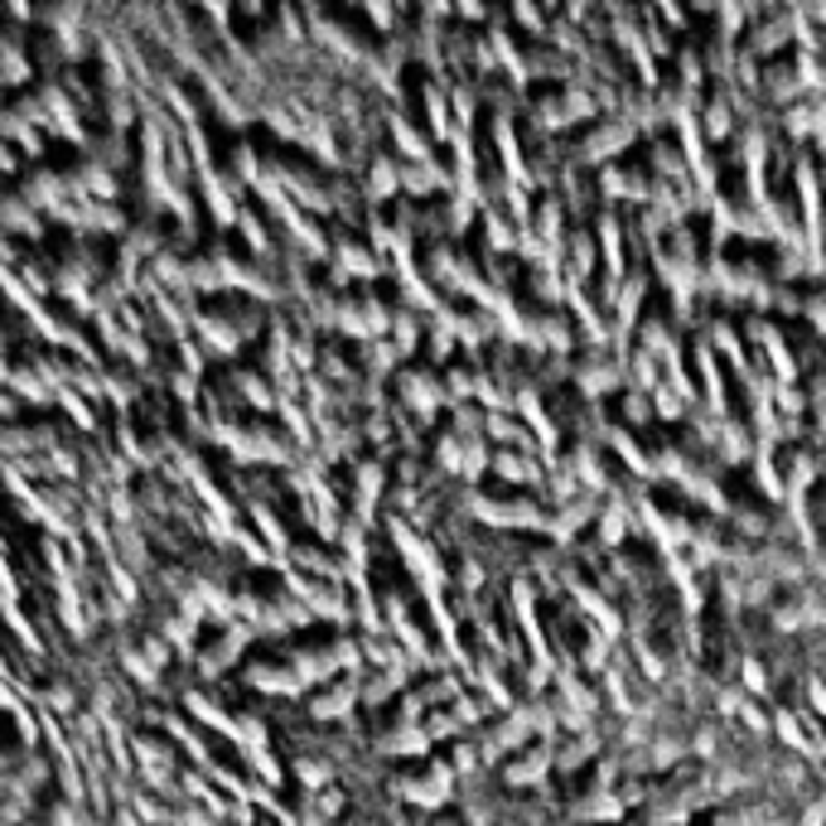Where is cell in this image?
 <instances>
[{
    "label": "cell",
    "instance_id": "obj_9",
    "mask_svg": "<svg viewBox=\"0 0 826 826\" xmlns=\"http://www.w3.org/2000/svg\"><path fill=\"white\" fill-rule=\"evenodd\" d=\"M353 705H363V677H339V682L319 686V696L304 701V715L314 725H329V721H349Z\"/></svg>",
    "mask_w": 826,
    "mask_h": 826
},
{
    "label": "cell",
    "instance_id": "obj_13",
    "mask_svg": "<svg viewBox=\"0 0 826 826\" xmlns=\"http://www.w3.org/2000/svg\"><path fill=\"white\" fill-rule=\"evenodd\" d=\"M402 194H411V198L455 194V169H445L440 159H425V165H402Z\"/></svg>",
    "mask_w": 826,
    "mask_h": 826
},
{
    "label": "cell",
    "instance_id": "obj_15",
    "mask_svg": "<svg viewBox=\"0 0 826 826\" xmlns=\"http://www.w3.org/2000/svg\"><path fill=\"white\" fill-rule=\"evenodd\" d=\"M735 106H730L725 92H715V97H705L701 102V136L705 141H725V136H735Z\"/></svg>",
    "mask_w": 826,
    "mask_h": 826
},
{
    "label": "cell",
    "instance_id": "obj_17",
    "mask_svg": "<svg viewBox=\"0 0 826 826\" xmlns=\"http://www.w3.org/2000/svg\"><path fill=\"white\" fill-rule=\"evenodd\" d=\"M652 416H658V421H682V416H691V406L668 388V382H662V388L652 392Z\"/></svg>",
    "mask_w": 826,
    "mask_h": 826
},
{
    "label": "cell",
    "instance_id": "obj_18",
    "mask_svg": "<svg viewBox=\"0 0 826 826\" xmlns=\"http://www.w3.org/2000/svg\"><path fill=\"white\" fill-rule=\"evenodd\" d=\"M623 416H629V425H648V421H658V416H652V396L629 392V396H623Z\"/></svg>",
    "mask_w": 826,
    "mask_h": 826
},
{
    "label": "cell",
    "instance_id": "obj_8",
    "mask_svg": "<svg viewBox=\"0 0 826 826\" xmlns=\"http://www.w3.org/2000/svg\"><path fill=\"white\" fill-rule=\"evenodd\" d=\"M599 198H605L609 208L615 204L648 208L652 204V175L643 165H609V169H599Z\"/></svg>",
    "mask_w": 826,
    "mask_h": 826
},
{
    "label": "cell",
    "instance_id": "obj_3",
    "mask_svg": "<svg viewBox=\"0 0 826 826\" xmlns=\"http://www.w3.org/2000/svg\"><path fill=\"white\" fill-rule=\"evenodd\" d=\"M551 774H556V740H537L531 750H523L517 758H508V764H503L498 783H503L508 793H541Z\"/></svg>",
    "mask_w": 826,
    "mask_h": 826
},
{
    "label": "cell",
    "instance_id": "obj_14",
    "mask_svg": "<svg viewBox=\"0 0 826 826\" xmlns=\"http://www.w3.org/2000/svg\"><path fill=\"white\" fill-rule=\"evenodd\" d=\"M498 478L508 484H527V488H546V460L541 455H523V450H493V464H488Z\"/></svg>",
    "mask_w": 826,
    "mask_h": 826
},
{
    "label": "cell",
    "instance_id": "obj_2",
    "mask_svg": "<svg viewBox=\"0 0 826 826\" xmlns=\"http://www.w3.org/2000/svg\"><path fill=\"white\" fill-rule=\"evenodd\" d=\"M633 141H638L633 122H623V116H605L590 136L570 145V165H576V169H609V165H619V155L629 151Z\"/></svg>",
    "mask_w": 826,
    "mask_h": 826
},
{
    "label": "cell",
    "instance_id": "obj_5",
    "mask_svg": "<svg viewBox=\"0 0 826 826\" xmlns=\"http://www.w3.org/2000/svg\"><path fill=\"white\" fill-rule=\"evenodd\" d=\"M455 768H450V758H435L425 774H411V778H396V797L421 812H440L450 803V793H455Z\"/></svg>",
    "mask_w": 826,
    "mask_h": 826
},
{
    "label": "cell",
    "instance_id": "obj_11",
    "mask_svg": "<svg viewBox=\"0 0 826 826\" xmlns=\"http://www.w3.org/2000/svg\"><path fill=\"white\" fill-rule=\"evenodd\" d=\"M251 638H257V633H251L247 623H233V629H223L218 643H208V648L194 658V672L204 677V682H213V677H223V672H228L233 662H237V652H242V648L251 643Z\"/></svg>",
    "mask_w": 826,
    "mask_h": 826
},
{
    "label": "cell",
    "instance_id": "obj_12",
    "mask_svg": "<svg viewBox=\"0 0 826 826\" xmlns=\"http://www.w3.org/2000/svg\"><path fill=\"white\" fill-rule=\"evenodd\" d=\"M402 194V165H396V155H372L368 159V169H363V198H368V208H382V204H392V198Z\"/></svg>",
    "mask_w": 826,
    "mask_h": 826
},
{
    "label": "cell",
    "instance_id": "obj_6",
    "mask_svg": "<svg viewBox=\"0 0 826 826\" xmlns=\"http://www.w3.org/2000/svg\"><path fill=\"white\" fill-rule=\"evenodd\" d=\"M388 503V460L363 455L353 464V517L363 527L378 523V508Z\"/></svg>",
    "mask_w": 826,
    "mask_h": 826
},
{
    "label": "cell",
    "instance_id": "obj_10",
    "mask_svg": "<svg viewBox=\"0 0 826 826\" xmlns=\"http://www.w3.org/2000/svg\"><path fill=\"white\" fill-rule=\"evenodd\" d=\"M561 817H566L570 826H623V822H629V807H623L619 788H615V793H595V788H590L585 797H570Z\"/></svg>",
    "mask_w": 826,
    "mask_h": 826
},
{
    "label": "cell",
    "instance_id": "obj_4",
    "mask_svg": "<svg viewBox=\"0 0 826 826\" xmlns=\"http://www.w3.org/2000/svg\"><path fill=\"white\" fill-rule=\"evenodd\" d=\"M396 406L411 411L421 425H435V411L445 406V388H440V378L431 368H402L396 372Z\"/></svg>",
    "mask_w": 826,
    "mask_h": 826
},
{
    "label": "cell",
    "instance_id": "obj_1",
    "mask_svg": "<svg viewBox=\"0 0 826 826\" xmlns=\"http://www.w3.org/2000/svg\"><path fill=\"white\" fill-rule=\"evenodd\" d=\"M590 116H605V106L585 87H566V92H556V97L527 102V126L541 131V136H566L570 126L590 122Z\"/></svg>",
    "mask_w": 826,
    "mask_h": 826
},
{
    "label": "cell",
    "instance_id": "obj_7",
    "mask_svg": "<svg viewBox=\"0 0 826 826\" xmlns=\"http://www.w3.org/2000/svg\"><path fill=\"white\" fill-rule=\"evenodd\" d=\"M329 247H334L329 266H339L349 281H378V276H388V257H378V251L349 228H339L334 237H329Z\"/></svg>",
    "mask_w": 826,
    "mask_h": 826
},
{
    "label": "cell",
    "instance_id": "obj_16",
    "mask_svg": "<svg viewBox=\"0 0 826 826\" xmlns=\"http://www.w3.org/2000/svg\"><path fill=\"white\" fill-rule=\"evenodd\" d=\"M421 329H425V314L416 310H392V343H396V353L411 358L421 349Z\"/></svg>",
    "mask_w": 826,
    "mask_h": 826
}]
</instances>
